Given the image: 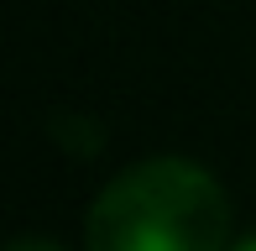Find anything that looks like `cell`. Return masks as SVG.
I'll return each instance as SVG.
<instances>
[{
  "label": "cell",
  "mask_w": 256,
  "mask_h": 251,
  "mask_svg": "<svg viewBox=\"0 0 256 251\" xmlns=\"http://www.w3.org/2000/svg\"><path fill=\"white\" fill-rule=\"evenodd\" d=\"M89 251H225L230 246V199L183 157H146L115 173L89 210Z\"/></svg>",
  "instance_id": "1"
},
{
  "label": "cell",
  "mask_w": 256,
  "mask_h": 251,
  "mask_svg": "<svg viewBox=\"0 0 256 251\" xmlns=\"http://www.w3.org/2000/svg\"><path fill=\"white\" fill-rule=\"evenodd\" d=\"M10 251H63L58 241H37V236H26V241H16Z\"/></svg>",
  "instance_id": "2"
},
{
  "label": "cell",
  "mask_w": 256,
  "mask_h": 251,
  "mask_svg": "<svg viewBox=\"0 0 256 251\" xmlns=\"http://www.w3.org/2000/svg\"><path fill=\"white\" fill-rule=\"evenodd\" d=\"M230 251H256V236H240V241L230 246Z\"/></svg>",
  "instance_id": "3"
}]
</instances>
